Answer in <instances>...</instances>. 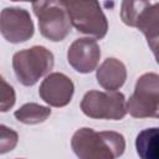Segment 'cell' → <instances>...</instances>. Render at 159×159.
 Wrapping results in <instances>:
<instances>
[{
	"mask_svg": "<svg viewBox=\"0 0 159 159\" xmlns=\"http://www.w3.org/2000/svg\"><path fill=\"white\" fill-rule=\"evenodd\" d=\"M147 42H148V45H149V47H150V50L155 57L157 63L159 65V36L153 37V39H148Z\"/></svg>",
	"mask_w": 159,
	"mask_h": 159,
	"instance_id": "e0dca14e",
	"label": "cell"
},
{
	"mask_svg": "<svg viewBox=\"0 0 159 159\" xmlns=\"http://www.w3.org/2000/svg\"><path fill=\"white\" fill-rule=\"evenodd\" d=\"M62 5L77 31L94 39L106 36L108 21L98 0H66Z\"/></svg>",
	"mask_w": 159,
	"mask_h": 159,
	"instance_id": "7a4b0ae2",
	"label": "cell"
},
{
	"mask_svg": "<svg viewBox=\"0 0 159 159\" xmlns=\"http://www.w3.org/2000/svg\"><path fill=\"white\" fill-rule=\"evenodd\" d=\"M127 112L134 118H159V75L148 72L137 80Z\"/></svg>",
	"mask_w": 159,
	"mask_h": 159,
	"instance_id": "5b68a950",
	"label": "cell"
},
{
	"mask_svg": "<svg viewBox=\"0 0 159 159\" xmlns=\"http://www.w3.org/2000/svg\"><path fill=\"white\" fill-rule=\"evenodd\" d=\"M101 58V48L96 40L82 37L75 40L67 51V61L80 73H89L96 70Z\"/></svg>",
	"mask_w": 159,
	"mask_h": 159,
	"instance_id": "ba28073f",
	"label": "cell"
},
{
	"mask_svg": "<svg viewBox=\"0 0 159 159\" xmlns=\"http://www.w3.org/2000/svg\"><path fill=\"white\" fill-rule=\"evenodd\" d=\"M52 1H55V2H58V4H61V5H62V4H63L66 0H52Z\"/></svg>",
	"mask_w": 159,
	"mask_h": 159,
	"instance_id": "d6986e66",
	"label": "cell"
},
{
	"mask_svg": "<svg viewBox=\"0 0 159 159\" xmlns=\"http://www.w3.org/2000/svg\"><path fill=\"white\" fill-rule=\"evenodd\" d=\"M149 5L148 0H123L120 5L122 21L128 26L137 27L139 16Z\"/></svg>",
	"mask_w": 159,
	"mask_h": 159,
	"instance_id": "5bb4252c",
	"label": "cell"
},
{
	"mask_svg": "<svg viewBox=\"0 0 159 159\" xmlns=\"http://www.w3.org/2000/svg\"><path fill=\"white\" fill-rule=\"evenodd\" d=\"M137 29L148 39L159 36V2L149 5L139 16Z\"/></svg>",
	"mask_w": 159,
	"mask_h": 159,
	"instance_id": "4fadbf2b",
	"label": "cell"
},
{
	"mask_svg": "<svg viewBox=\"0 0 159 159\" xmlns=\"http://www.w3.org/2000/svg\"><path fill=\"white\" fill-rule=\"evenodd\" d=\"M81 109L89 118L119 120L127 114V102L120 92L89 91L81 101Z\"/></svg>",
	"mask_w": 159,
	"mask_h": 159,
	"instance_id": "8992f818",
	"label": "cell"
},
{
	"mask_svg": "<svg viewBox=\"0 0 159 159\" xmlns=\"http://www.w3.org/2000/svg\"><path fill=\"white\" fill-rule=\"evenodd\" d=\"M16 143H17V133L5 125H1L0 127V154H5L12 150Z\"/></svg>",
	"mask_w": 159,
	"mask_h": 159,
	"instance_id": "9a60e30c",
	"label": "cell"
},
{
	"mask_svg": "<svg viewBox=\"0 0 159 159\" xmlns=\"http://www.w3.org/2000/svg\"><path fill=\"white\" fill-rule=\"evenodd\" d=\"M97 82L107 91L119 89L127 78V70L122 61L108 57L97 68Z\"/></svg>",
	"mask_w": 159,
	"mask_h": 159,
	"instance_id": "30bf717a",
	"label": "cell"
},
{
	"mask_svg": "<svg viewBox=\"0 0 159 159\" xmlns=\"http://www.w3.org/2000/svg\"><path fill=\"white\" fill-rule=\"evenodd\" d=\"M73 92L75 86L71 78L60 72L47 75L39 88L40 97L52 107L67 106L72 99Z\"/></svg>",
	"mask_w": 159,
	"mask_h": 159,
	"instance_id": "9c48e42d",
	"label": "cell"
},
{
	"mask_svg": "<svg viewBox=\"0 0 159 159\" xmlns=\"http://www.w3.org/2000/svg\"><path fill=\"white\" fill-rule=\"evenodd\" d=\"M11 1H31V2H36L37 0H11Z\"/></svg>",
	"mask_w": 159,
	"mask_h": 159,
	"instance_id": "ac0fdd59",
	"label": "cell"
},
{
	"mask_svg": "<svg viewBox=\"0 0 159 159\" xmlns=\"http://www.w3.org/2000/svg\"><path fill=\"white\" fill-rule=\"evenodd\" d=\"M0 31L11 43H20L34 35V22L27 10L21 7H5L0 15Z\"/></svg>",
	"mask_w": 159,
	"mask_h": 159,
	"instance_id": "52a82bcc",
	"label": "cell"
},
{
	"mask_svg": "<svg viewBox=\"0 0 159 159\" xmlns=\"http://www.w3.org/2000/svg\"><path fill=\"white\" fill-rule=\"evenodd\" d=\"M32 10L39 19V29L43 37L53 42L67 37L72 22L63 5L52 0H37L32 2Z\"/></svg>",
	"mask_w": 159,
	"mask_h": 159,
	"instance_id": "277c9868",
	"label": "cell"
},
{
	"mask_svg": "<svg viewBox=\"0 0 159 159\" xmlns=\"http://www.w3.org/2000/svg\"><path fill=\"white\" fill-rule=\"evenodd\" d=\"M55 63L53 55L43 46H32L17 51L12 57V68L17 81L24 86H34L47 75Z\"/></svg>",
	"mask_w": 159,
	"mask_h": 159,
	"instance_id": "3957f363",
	"label": "cell"
},
{
	"mask_svg": "<svg viewBox=\"0 0 159 159\" xmlns=\"http://www.w3.org/2000/svg\"><path fill=\"white\" fill-rule=\"evenodd\" d=\"M135 149L142 159H159V127L142 130L137 135Z\"/></svg>",
	"mask_w": 159,
	"mask_h": 159,
	"instance_id": "8fae6325",
	"label": "cell"
},
{
	"mask_svg": "<svg viewBox=\"0 0 159 159\" xmlns=\"http://www.w3.org/2000/svg\"><path fill=\"white\" fill-rule=\"evenodd\" d=\"M51 109L37 103H26L15 111V118L24 124H39L47 119Z\"/></svg>",
	"mask_w": 159,
	"mask_h": 159,
	"instance_id": "7c38bea8",
	"label": "cell"
},
{
	"mask_svg": "<svg viewBox=\"0 0 159 159\" xmlns=\"http://www.w3.org/2000/svg\"><path fill=\"white\" fill-rule=\"evenodd\" d=\"M71 147L81 159H113L124 153L125 140L117 132L81 128L72 135Z\"/></svg>",
	"mask_w": 159,
	"mask_h": 159,
	"instance_id": "6da1fadb",
	"label": "cell"
},
{
	"mask_svg": "<svg viewBox=\"0 0 159 159\" xmlns=\"http://www.w3.org/2000/svg\"><path fill=\"white\" fill-rule=\"evenodd\" d=\"M15 103V92L14 88L1 77V91H0V106L1 112L9 111Z\"/></svg>",
	"mask_w": 159,
	"mask_h": 159,
	"instance_id": "2e32d148",
	"label": "cell"
}]
</instances>
